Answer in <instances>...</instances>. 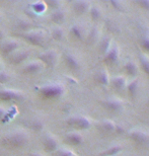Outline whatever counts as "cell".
I'll use <instances>...</instances> for the list:
<instances>
[{
	"mask_svg": "<svg viewBox=\"0 0 149 156\" xmlns=\"http://www.w3.org/2000/svg\"><path fill=\"white\" fill-rule=\"evenodd\" d=\"M4 38H5L4 32H3V30H0V43H2L3 41H4Z\"/></svg>",
	"mask_w": 149,
	"mask_h": 156,
	"instance_id": "39",
	"label": "cell"
},
{
	"mask_svg": "<svg viewBox=\"0 0 149 156\" xmlns=\"http://www.w3.org/2000/svg\"><path fill=\"white\" fill-rule=\"evenodd\" d=\"M6 114H7V111H6L4 108L0 107V120H2V119L6 116Z\"/></svg>",
	"mask_w": 149,
	"mask_h": 156,
	"instance_id": "38",
	"label": "cell"
},
{
	"mask_svg": "<svg viewBox=\"0 0 149 156\" xmlns=\"http://www.w3.org/2000/svg\"><path fill=\"white\" fill-rule=\"evenodd\" d=\"M39 92L40 94L46 98H59V96H61L64 93V86L57 83L47 84V85L42 86L39 89Z\"/></svg>",
	"mask_w": 149,
	"mask_h": 156,
	"instance_id": "3",
	"label": "cell"
},
{
	"mask_svg": "<svg viewBox=\"0 0 149 156\" xmlns=\"http://www.w3.org/2000/svg\"><path fill=\"white\" fill-rule=\"evenodd\" d=\"M0 66H1V61H0Z\"/></svg>",
	"mask_w": 149,
	"mask_h": 156,
	"instance_id": "42",
	"label": "cell"
},
{
	"mask_svg": "<svg viewBox=\"0 0 149 156\" xmlns=\"http://www.w3.org/2000/svg\"><path fill=\"white\" fill-rule=\"evenodd\" d=\"M29 56H30V51H27V50H20V51L17 50V51L14 52L13 55H12L11 62H12V64H14V65L21 64L29 58Z\"/></svg>",
	"mask_w": 149,
	"mask_h": 156,
	"instance_id": "14",
	"label": "cell"
},
{
	"mask_svg": "<svg viewBox=\"0 0 149 156\" xmlns=\"http://www.w3.org/2000/svg\"><path fill=\"white\" fill-rule=\"evenodd\" d=\"M120 57V48L117 45L112 46L111 50L105 56V62L107 64H114Z\"/></svg>",
	"mask_w": 149,
	"mask_h": 156,
	"instance_id": "12",
	"label": "cell"
},
{
	"mask_svg": "<svg viewBox=\"0 0 149 156\" xmlns=\"http://www.w3.org/2000/svg\"><path fill=\"white\" fill-rule=\"evenodd\" d=\"M56 156H76V154L73 151L69 150V149L62 148V149H58L56 151Z\"/></svg>",
	"mask_w": 149,
	"mask_h": 156,
	"instance_id": "31",
	"label": "cell"
},
{
	"mask_svg": "<svg viewBox=\"0 0 149 156\" xmlns=\"http://www.w3.org/2000/svg\"><path fill=\"white\" fill-rule=\"evenodd\" d=\"M4 142L6 145L12 148H23L29 142V136L24 132L18 131V132H13L6 136Z\"/></svg>",
	"mask_w": 149,
	"mask_h": 156,
	"instance_id": "2",
	"label": "cell"
},
{
	"mask_svg": "<svg viewBox=\"0 0 149 156\" xmlns=\"http://www.w3.org/2000/svg\"><path fill=\"white\" fill-rule=\"evenodd\" d=\"M110 3H111V5H113V7L116 9V10H119V11H124V10H125V7H124V3L122 1H119V0H112Z\"/></svg>",
	"mask_w": 149,
	"mask_h": 156,
	"instance_id": "32",
	"label": "cell"
},
{
	"mask_svg": "<svg viewBox=\"0 0 149 156\" xmlns=\"http://www.w3.org/2000/svg\"><path fill=\"white\" fill-rule=\"evenodd\" d=\"M45 68V65L42 63L40 60H35L32 61L30 63H27L26 66L23 67V72L27 74H30V75H34V74H38L43 69Z\"/></svg>",
	"mask_w": 149,
	"mask_h": 156,
	"instance_id": "8",
	"label": "cell"
},
{
	"mask_svg": "<svg viewBox=\"0 0 149 156\" xmlns=\"http://www.w3.org/2000/svg\"><path fill=\"white\" fill-rule=\"evenodd\" d=\"M139 61H140V65L142 69L144 70V72L149 76V58L146 55L141 54L139 56Z\"/></svg>",
	"mask_w": 149,
	"mask_h": 156,
	"instance_id": "28",
	"label": "cell"
},
{
	"mask_svg": "<svg viewBox=\"0 0 149 156\" xmlns=\"http://www.w3.org/2000/svg\"><path fill=\"white\" fill-rule=\"evenodd\" d=\"M29 156H44L41 153H38V152H32V153H30Z\"/></svg>",
	"mask_w": 149,
	"mask_h": 156,
	"instance_id": "40",
	"label": "cell"
},
{
	"mask_svg": "<svg viewBox=\"0 0 149 156\" xmlns=\"http://www.w3.org/2000/svg\"><path fill=\"white\" fill-rule=\"evenodd\" d=\"M23 38L27 43L36 47H41L45 44L46 38H47V33L45 30L37 29V30H30L29 32H26L23 35Z\"/></svg>",
	"mask_w": 149,
	"mask_h": 156,
	"instance_id": "1",
	"label": "cell"
},
{
	"mask_svg": "<svg viewBox=\"0 0 149 156\" xmlns=\"http://www.w3.org/2000/svg\"><path fill=\"white\" fill-rule=\"evenodd\" d=\"M70 34L73 36V38H75L76 40H83L84 38V30L80 24L76 23L73 24L70 29Z\"/></svg>",
	"mask_w": 149,
	"mask_h": 156,
	"instance_id": "18",
	"label": "cell"
},
{
	"mask_svg": "<svg viewBox=\"0 0 149 156\" xmlns=\"http://www.w3.org/2000/svg\"><path fill=\"white\" fill-rule=\"evenodd\" d=\"M30 7H32V9L37 14H41V13H44V12L47 10L48 6H47V3L45 1H37L35 3H33V4L30 5Z\"/></svg>",
	"mask_w": 149,
	"mask_h": 156,
	"instance_id": "22",
	"label": "cell"
},
{
	"mask_svg": "<svg viewBox=\"0 0 149 156\" xmlns=\"http://www.w3.org/2000/svg\"><path fill=\"white\" fill-rule=\"evenodd\" d=\"M102 107L111 112H119L123 108V104L117 99H107L101 102Z\"/></svg>",
	"mask_w": 149,
	"mask_h": 156,
	"instance_id": "15",
	"label": "cell"
},
{
	"mask_svg": "<svg viewBox=\"0 0 149 156\" xmlns=\"http://www.w3.org/2000/svg\"><path fill=\"white\" fill-rule=\"evenodd\" d=\"M127 87V90H128V93L131 98H135L136 94L138 92V88H139V81L138 79H135L131 81L128 85L126 86Z\"/></svg>",
	"mask_w": 149,
	"mask_h": 156,
	"instance_id": "24",
	"label": "cell"
},
{
	"mask_svg": "<svg viewBox=\"0 0 149 156\" xmlns=\"http://www.w3.org/2000/svg\"><path fill=\"white\" fill-rule=\"evenodd\" d=\"M20 44L17 40L10 39L1 45V52L4 55H11L17 51V49L20 48Z\"/></svg>",
	"mask_w": 149,
	"mask_h": 156,
	"instance_id": "9",
	"label": "cell"
},
{
	"mask_svg": "<svg viewBox=\"0 0 149 156\" xmlns=\"http://www.w3.org/2000/svg\"><path fill=\"white\" fill-rule=\"evenodd\" d=\"M10 79V75L6 71H0V84H6Z\"/></svg>",
	"mask_w": 149,
	"mask_h": 156,
	"instance_id": "33",
	"label": "cell"
},
{
	"mask_svg": "<svg viewBox=\"0 0 149 156\" xmlns=\"http://www.w3.org/2000/svg\"><path fill=\"white\" fill-rule=\"evenodd\" d=\"M43 145L47 152H56L59 149V141L52 134L45 135L44 139H43Z\"/></svg>",
	"mask_w": 149,
	"mask_h": 156,
	"instance_id": "7",
	"label": "cell"
},
{
	"mask_svg": "<svg viewBox=\"0 0 149 156\" xmlns=\"http://www.w3.org/2000/svg\"><path fill=\"white\" fill-rule=\"evenodd\" d=\"M95 79H97V81L101 84V85L104 86H108V84H110V75H108V70H101L99 71V72L98 73V75L95 76Z\"/></svg>",
	"mask_w": 149,
	"mask_h": 156,
	"instance_id": "19",
	"label": "cell"
},
{
	"mask_svg": "<svg viewBox=\"0 0 149 156\" xmlns=\"http://www.w3.org/2000/svg\"><path fill=\"white\" fill-rule=\"evenodd\" d=\"M51 35L55 41H62L64 38V30L60 27H56L52 30Z\"/></svg>",
	"mask_w": 149,
	"mask_h": 156,
	"instance_id": "29",
	"label": "cell"
},
{
	"mask_svg": "<svg viewBox=\"0 0 149 156\" xmlns=\"http://www.w3.org/2000/svg\"><path fill=\"white\" fill-rule=\"evenodd\" d=\"M66 124L77 130H87L91 126V122L85 117H71L66 121Z\"/></svg>",
	"mask_w": 149,
	"mask_h": 156,
	"instance_id": "6",
	"label": "cell"
},
{
	"mask_svg": "<svg viewBox=\"0 0 149 156\" xmlns=\"http://www.w3.org/2000/svg\"><path fill=\"white\" fill-rule=\"evenodd\" d=\"M112 84L116 89L122 90L127 86V79L124 76H116L112 80Z\"/></svg>",
	"mask_w": 149,
	"mask_h": 156,
	"instance_id": "20",
	"label": "cell"
},
{
	"mask_svg": "<svg viewBox=\"0 0 149 156\" xmlns=\"http://www.w3.org/2000/svg\"><path fill=\"white\" fill-rule=\"evenodd\" d=\"M46 3H47V6H50V7L54 8L55 10H57V9H60L61 5H62V2L58 1V0H50L49 2H46Z\"/></svg>",
	"mask_w": 149,
	"mask_h": 156,
	"instance_id": "34",
	"label": "cell"
},
{
	"mask_svg": "<svg viewBox=\"0 0 149 156\" xmlns=\"http://www.w3.org/2000/svg\"><path fill=\"white\" fill-rule=\"evenodd\" d=\"M111 48H112V39L110 37H105L101 40V42L99 43V51L102 54L105 55L111 50Z\"/></svg>",
	"mask_w": 149,
	"mask_h": 156,
	"instance_id": "21",
	"label": "cell"
},
{
	"mask_svg": "<svg viewBox=\"0 0 149 156\" xmlns=\"http://www.w3.org/2000/svg\"><path fill=\"white\" fill-rule=\"evenodd\" d=\"M1 20H2V16H1V14H0V21H1Z\"/></svg>",
	"mask_w": 149,
	"mask_h": 156,
	"instance_id": "41",
	"label": "cell"
},
{
	"mask_svg": "<svg viewBox=\"0 0 149 156\" xmlns=\"http://www.w3.org/2000/svg\"><path fill=\"white\" fill-rule=\"evenodd\" d=\"M39 60L45 65V67H50V68H54L56 66V64L58 63L59 60V54L58 52L54 49L48 50V51L43 52L39 57Z\"/></svg>",
	"mask_w": 149,
	"mask_h": 156,
	"instance_id": "4",
	"label": "cell"
},
{
	"mask_svg": "<svg viewBox=\"0 0 149 156\" xmlns=\"http://www.w3.org/2000/svg\"><path fill=\"white\" fill-rule=\"evenodd\" d=\"M89 13H90L91 20L97 21L98 20H101L102 12H101V8H99L98 6L94 5V6H90V8H89Z\"/></svg>",
	"mask_w": 149,
	"mask_h": 156,
	"instance_id": "26",
	"label": "cell"
},
{
	"mask_svg": "<svg viewBox=\"0 0 149 156\" xmlns=\"http://www.w3.org/2000/svg\"><path fill=\"white\" fill-rule=\"evenodd\" d=\"M101 128L105 132H115L116 131V126L117 125L111 120H105L101 122Z\"/></svg>",
	"mask_w": 149,
	"mask_h": 156,
	"instance_id": "27",
	"label": "cell"
},
{
	"mask_svg": "<svg viewBox=\"0 0 149 156\" xmlns=\"http://www.w3.org/2000/svg\"><path fill=\"white\" fill-rule=\"evenodd\" d=\"M98 40V27H94L90 32H89L87 36V43L88 44H94V42H97Z\"/></svg>",
	"mask_w": 149,
	"mask_h": 156,
	"instance_id": "30",
	"label": "cell"
},
{
	"mask_svg": "<svg viewBox=\"0 0 149 156\" xmlns=\"http://www.w3.org/2000/svg\"><path fill=\"white\" fill-rule=\"evenodd\" d=\"M125 70L126 72L131 76H135L138 73V67L133 61H129L125 64Z\"/></svg>",
	"mask_w": 149,
	"mask_h": 156,
	"instance_id": "25",
	"label": "cell"
},
{
	"mask_svg": "<svg viewBox=\"0 0 149 156\" xmlns=\"http://www.w3.org/2000/svg\"><path fill=\"white\" fill-rule=\"evenodd\" d=\"M136 3L140 7L146 9V10H149V0H138V1H136Z\"/></svg>",
	"mask_w": 149,
	"mask_h": 156,
	"instance_id": "36",
	"label": "cell"
},
{
	"mask_svg": "<svg viewBox=\"0 0 149 156\" xmlns=\"http://www.w3.org/2000/svg\"><path fill=\"white\" fill-rule=\"evenodd\" d=\"M65 18H66V15H65V12L62 9H57L51 14V21L56 24L63 23L65 21Z\"/></svg>",
	"mask_w": 149,
	"mask_h": 156,
	"instance_id": "17",
	"label": "cell"
},
{
	"mask_svg": "<svg viewBox=\"0 0 149 156\" xmlns=\"http://www.w3.org/2000/svg\"><path fill=\"white\" fill-rule=\"evenodd\" d=\"M24 98H26V94L21 90L13 89V88L0 89V101H21Z\"/></svg>",
	"mask_w": 149,
	"mask_h": 156,
	"instance_id": "5",
	"label": "cell"
},
{
	"mask_svg": "<svg viewBox=\"0 0 149 156\" xmlns=\"http://www.w3.org/2000/svg\"><path fill=\"white\" fill-rule=\"evenodd\" d=\"M65 142L69 145H73V146H78L80 144H82L83 142V137L82 135H80L79 133L76 132H72L69 133L65 136Z\"/></svg>",
	"mask_w": 149,
	"mask_h": 156,
	"instance_id": "16",
	"label": "cell"
},
{
	"mask_svg": "<svg viewBox=\"0 0 149 156\" xmlns=\"http://www.w3.org/2000/svg\"><path fill=\"white\" fill-rule=\"evenodd\" d=\"M130 138L132 140H134L135 142L139 143V144H145L146 142H148L149 136L144 132V131L138 130V129H133L131 132H130Z\"/></svg>",
	"mask_w": 149,
	"mask_h": 156,
	"instance_id": "11",
	"label": "cell"
},
{
	"mask_svg": "<svg viewBox=\"0 0 149 156\" xmlns=\"http://www.w3.org/2000/svg\"><path fill=\"white\" fill-rule=\"evenodd\" d=\"M30 127H32L33 130L39 132V131H41L43 128H44V123L41 122V121H35V122H33V123H32Z\"/></svg>",
	"mask_w": 149,
	"mask_h": 156,
	"instance_id": "35",
	"label": "cell"
},
{
	"mask_svg": "<svg viewBox=\"0 0 149 156\" xmlns=\"http://www.w3.org/2000/svg\"><path fill=\"white\" fill-rule=\"evenodd\" d=\"M72 8L76 14H84L89 11L90 3L88 1H85V0H78V1L73 2Z\"/></svg>",
	"mask_w": 149,
	"mask_h": 156,
	"instance_id": "13",
	"label": "cell"
},
{
	"mask_svg": "<svg viewBox=\"0 0 149 156\" xmlns=\"http://www.w3.org/2000/svg\"><path fill=\"white\" fill-rule=\"evenodd\" d=\"M122 151V146L121 145H115L113 147L107 149V150L101 152L98 156H116Z\"/></svg>",
	"mask_w": 149,
	"mask_h": 156,
	"instance_id": "23",
	"label": "cell"
},
{
	"mask_svg": "<svg viewBox=\"0 0 149 156\" xmlns=\"http://www.w3.org/2000/svg\"><path fill=\"white\" fill-rule=\"evenodd\" d=\"M141 45H142L143 48H145L147 51H149V38H143V39H142Z\"/></svg>",
	"mask_w": 149,
	"mask_h": 156,
	"instance_id": "37",
	"label": "cell"
},
{
	"mask_svg": "<svg viewBox=\"0 0 149 156\" xmlns=\"http://www.w3.org/2000/svg\"><path fill=\"white\" fill-rule=\"evenodd\" d=\"M64 60L67 67L72 71H78L80 69V62L77 59L76 56H74L71 53H66L64 56Z\"/></svg>",
	"mask_w": 149,
	"mask_h": 156,
	"instance_id": "10",
	"label": "cell"
}]
</instances>
